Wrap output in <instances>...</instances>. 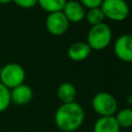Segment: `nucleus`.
<instances>
[{
  "mask_svg": "<svg viewBox=\"0 0 132 132\" xmlns=\"http://www.w3.org/2000/svg\"><path fill=\"white\" fill-rule=\"evenodd\" d=\"M85 121L84 108L74 102L62 103L55 113V124L61 131L73 132L77 130Z\"/></svg>",
  "mask_w": 132,
  "mask_h": 132,
  "instance_id": "1",
  "label": "nucleus"
},
{
  "mask_svg": "<svg viewBox=\"0 0 132 132\" xmlns=\"http://www.w3.org/2000/svg\"><path fill=\"white\" fill-rule=\"evenodd\" d=\"M26 72L19 63H8L1 67L0 82L9 90L24 84Z\"/></svg>",
  "mask_w": 132,
  "mask_h": 132,
  "instance_id": "3",
  "label": "nucleus"
},
{
  "mask_svg": "<svg viewBox=\"0 0 132 132\" xmlns=\"http://www.w3.org/2000/svg\"><path fill=\"white\" fill-rule=\"evenodd\" d=\"M45 27L47 31L56 36L66 33L69 27V21L63 13V11L51 12L45 19Z\"/></svg>",
  "mask_w": 132,
  "mask_h": 132,
  "instance_id": "6",
  "label": "nucleus"
},
{
  "mask_svg": "<svg viewBox=\"0 0 132 132\" xmlns=\"http://www.w3.org/2000/svg\"><path fill=\"white\" fill-rule=\"evenodd\" d=\"M16 5L23 8H30L37 4V0H12Z\"/></svg>",
  "mask_w": 132,
  "mask_h": 132,
  "instance_id": "18",
  "label": "nucleus"
},
{
  "mask_svg": "<svg viewBox=\"0 0 132 132\" xmlns=\"http://www.w3.org/2000/svg\"><path fill=\"white\" fill-rule=\"evenodd\" d=\"M85 16H86L88 23L91 24L92 26H95V25H98V24L103 23V20L105 18L104 16V13H103V11L101 10L100 7L89 9V11L87 12V14Z\"/></svg>",
  "mask_w": 132,
  "mask_h": 132,
  "instance_id": "15",
  "label": "nucleus"
},
{
  "mask_svg": "<svg viewBox=\"0 0 132 132\" xmlns=\"http://www.w3.org/2000/svg\"><path fill=\"white\" fill-rule=\"evenodd\" d=\"M102 1L103 0H79V2L81 3V5L84 7H88L90 9L100 7Z\"/></svg>",
  "mask_w": 132,
  "mask_h": 132,
  "instance_id": "17",
  "label": "nucleus"
},
{
  "mask_svg": "<svg viewBox=\"0 0 132 132\" xmlns=\"http://www.w3.org/2000/svg\"><path fill=\"white\" fill-rule=\"evenodd\" d=\"M67 0H37V3L48 13L62 11Z\"/></svg>",
  "mask_w": 132,
  "mask_h": 132,
  "instance_id": "14",
  "label": "nucleus"
},
{
  "mask_svg": "<svg viewBox=\"0 0 132 132\" xmlns=\"http://www.w3.org/2000/svg\"><path fill=\"white\" fill-rule=\"evenodd\" d=\"M93 109L100 117H110L118 110V102L116 98L106 92L97 93L92 99Z\"/></svg>",
  "mask_w": 132,
  "mask_h": 132,
  "instance_id": "4",
  "label": "nucleus"
},
{
  "mask_svg": "<svg viewBox=\"0 0 132 132\" xmlns=\"http://www.w3.org/2000/svg\"><path fill=\"white\" fill-rule=\"evenodd\" d=\"M112 33L110 28L104 24H98L92 26L88 32L87 36V43L91 47V50H103L105 48L111 41Z\"/></svg>",
  "mask_w": 132,
  "mask_h": 132,
  "instance_id": "2",
  "label": "nucleus"
},
{
  "mask_svg": "<svg viewBox=\"0 0 132 132\" xmlns=\"http://www.w3.org/2000/svg\"><path fill=\"white\" fill-rule=\"evenodd\" d=\"M0 73H1V66H0Z\"/></svg>",
  "mask_w": 132,
  "mask_h": 132,
  "instance_id": "20",
  "label": "nucleus"
},
{
  "mask_svg": "<svg viewBox=\"0 0 132 132\" xmlns=\"http://www.w3.org/2000/svg\"><path fill=\"white\" fill-rule=\"evenodd\" d=\"M57 95L62 103L74 102V99L76 97V89L71 82L65 81L58 87Z\"/></svg>",
  "mask_w": 132,
  "mask_h": 132,
  "instance_id": "12",
  "label": "nucleus"
},
{
  "mask_svg": "<svg viewBox=\"0 0 132 132\" xmlns=\"http://www.w3.org/2000/svg\"><path fill=\"white\" fill-rule=\"evenodd\" d=\"M10 103V90L0 82V112L6 110Z\"/></svg>",
  "mask_w": 132,
  "mask_h": 132,
  "instance_id": "16",
  "label": "nucleus"
},
{
  "mask_svg": "<svg viewBox=\"0 0 132 132\" xmlns=\"http://www.w3.org/2000/svg\"><path fill=\"white\" fill-rule=\"evenodd\" d=\"M33 98V90L26 84H22L10 90V100L15 105H26Z\"/></svg>",
  "mask_w": 132,
  "mask_h": 132,
  "instance_id": "8",
  "label": "nucleus"
},
{
  "mask_svg": "<svg viewBox=\"0 0 132 132\" xmlns=\"http://www.w3.org/2000/svg\"><path fill=\"white\" fill-rule=\"evenodd\" d=\"M116 120L120 128H130L132 127V109L123 108L116 114Z\"/></svg>",
  "mask_w": 132,
  "mask_h": 132,
  "instance_id": "13",
  "label": "nucleus"
},
{
  "mask_svg": "<svg viewBox=\"0 0 132 132\" xmlns=\"http://www.w3.org/2000/svg\"><path fill=\"white\" fill-rule=\"evenodd\" d=\"M114 53L124 62H132V34H123L114 42Z\"/></svg>",
  "mask_w": 132,
  "mask_h": 132,
  "instance_id": "7",
  "label": "nucleus"
},
{
  "mask_svg": "<svg viewBox=\"0 0 132 132\" xmlns=\"http://www.w3.org/2000/svg\"><path fill=\"white\" fill-rule=\"evenodd\" d=\"M62 11L65 14V16L67 18V20L69 22H73V23L80 22L86 15L84 6L81 5V3L79 1H76V0L66 1Z\"/></svg>",
  "mask_w": 132,
  "mask_h": 132,
  "instance_id": "9",
  "label": "nucleus"
},
{
  "mask_svg": "<svg viewBox=\"0 0 132 132\" xmlns=\"http://www.w3.org/2000/svg\"><path fill=\"white\" fill-rule=\"evenodd\" d=\"M104 16L109 20L121 22L129 14V5L125 0H103L100 5Z\"/></svg>",
  "mask_w": 132,
  "mask_h": 132,
  "instance_id": "5",
  "label": "nucleus"
},
{
  "mask_svg": "<svg viewBox=\"0 0 132 132\" xmlns=\"http://www.w3.org/2000/svg\"><path fill=\"white\" fill-rule=\"evenodd\" d=\"M120 130L114 116L100 117L94 124V132H120Z\"/></svg>",
  "mask_w": 132,
  "mask_h": 132,
  "instance_id": "11",
  "label": "nucleus"
},
{
  "mask_svg": "<svg viewBox=\"0 0 132 132\" xmlns=\"http://www.w3.org/2000/svg\"><path fill=\"white\" fill-rule=\"evenodd\" d=\"M67 54L72 61L79 62L89 57V55L91 54V47L87 42L76 41L68 47Z\"/></svg>",
  "mask_w": 132,
  "mask_h": 132,
  "instance_id": "10",
  "label": "nucleus"
},
{
  "mask_svg": "<svg viewBox=\"0 0 132 132\" xmlns=\"http://www.w3.org/2000/svg\"><path fill=\"white\" fill-rule=\"evenodd\" d=\"M12 0H0V3H2V4H7V3H9V2H11Z\"/></svg>",
  "mask_w": 132,
  "mask_h": 132,
  "instance_id": "19",
  "label": "nucleus"
}]
</instances>
